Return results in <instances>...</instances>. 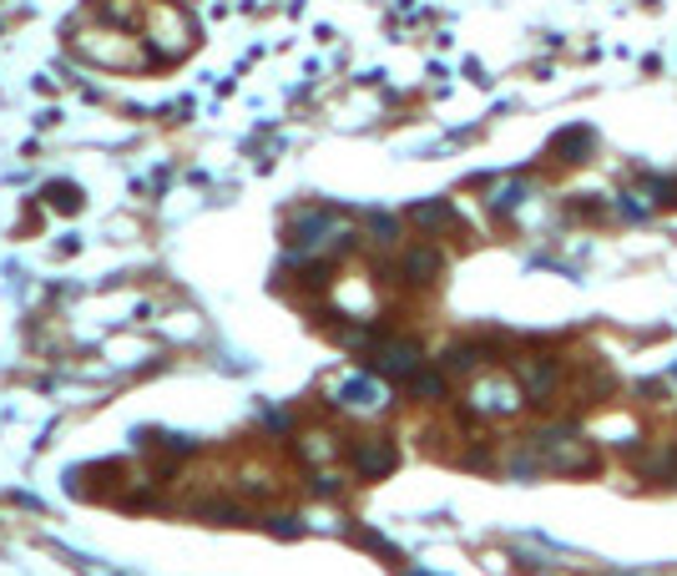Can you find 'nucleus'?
Masks as SVG:
<instances>
[{
	"instance_id": "nucleus-9",
	"label": "nucleus",
	"mask_w": 677,
	"mask_h": 576,
	"mask_svg": "<svg viewBox=\"0 0 677 576\" xmlns=\"http://www.w3.org/2000/svg\"><path fill=\"white\" fill-rule=\"evenodd\" d=\"M338 400H344V405H379V400H385V390H379L375 380H365V375H359L354 384H344V390H338Z\"/></svg>"
},
{
	"instance_id": "nucleus-1",
	"label": "nucleus",
	"mask_w": 677,
	"mask_h": 576,
	"mask_svg": "<svg viewBox=\"0 0 677 576\" xmlns=\"http://www.w3.org/2000/svg\"><path fill=\"white\" fill-rule=\"evenodd\" d=\"M71 51L96 61V66H106V71H152V61H147L152 51H147L142 31L112 26V21H102V15H96V26L71 31Z\"/></svg>"
},
{
	"instance_id": "nucleus-7",
	"label": "nucleus",
	"mask_w": 677,
	"mask_h": 576,
	"mask_svg": "<svg viewBox=\"0 0 677 576\" xmlns=\"http://www.w3.org/2000/svg\"><path fill=\"white\" fill-rule=\"evenodd\" d=\"M526 394H531V400H547L551 390H556L561 384V365H551V359H536V365H526Z\"/></svg>"
},
{
	"instance_id": "nucleus-2",
	"label": "nucleus",
	"mask_w": 677,
	"mask_h": 576,
	"mask_svg": "<svg viewBox=\"0 0 677 576\" xmlns=\"http://www.w3.org/2000/svg\"><path fill=\"white\" fill-rule=\"evenodd\" d=\"M142 41L157 56V66H172L197 46V26L193 15L183 5H172V0H142Z\"/></svg>"
},
{
	"instance_id": "nucleus-6",
	"label": "nucleus",
	"mask_w": 677,
	"mask_h": 576,
	"mask_svg": "<svg viewBox=\"0 0 677 576\" xmlns=\"http://www.w3.org/2000/svg\"><path fill=\"white\" fill-rule=\"evenodd\" d=\"M470 405L475 410H516L521 405V390H516V384H491V380H481L475 384V394H470Z\"/></svg>"
},
{
	"instance_id": "nucleus-5",
	"label": "nucleus",
	"mask_w": 677,
	"mask_h": 576,
	"mask_svg": "<svg viewBox=\"0 0 677 576\" xmlns=\"http://www.w3.org/2000/svg\"><path fill=\"white\" fill-rule=\"evenodd\" d=\"M551 152H556L561 162H582V158H592V152H597V131L592 127H566L556 137V142H551Z\"/></svg>"
},
{
	"instance_id": "nucleus-3",
	"label": "nucleus",
	"mask_w": 677,
	"mask_h": 576,
	"mask_svg": "<svg viewBox=\"0 0 677 576\" xmlns=\"http://www.w3.org/2000/svg\"><path fill=\"white\" fill-rule=\"evenodd\" d=\"M440 249H431V243H420V249H404L400 263H394V274H400L404 288H425L440 278Z\"/></svg>"
},
{
	"instance_id": "nucleus-4",
	"label": "nucleus",
	"mask_w": 677,
	"mask_h": 576,
	"mask_svg": "<svg viewBox=\"0 0 677 576\" xmlns=\"http://www.w3.org/2000/svg\"><path fill=\"white\" fill-rule=\"evenodd\" d=\"M349 465L365 475V481H379V475L394 471V446H390V440H375V435H369V440H354V446H349Z\"/></svg>"
},
{
	"instance_id": "nucleus-10",
	"label": "nucleus",
	"mask_w": 677,
	"mask_h": 576,
	"mask_svg": "<svg viewBox=\"0 0 677 576\" xmlns=\"http://www.w3.org/2000/svg\"><path fill=\"white\" fill-rule=\"evenodd\" d=\"M415 223L420 228H445V223H450V208H445V203H420V208H415Z\"/></svg>"
},
{
	"instance_id": "nucleus-11",
	"label": "nucleus",
	"mask_w": 677,
	"mask_h": 576,
	"mask_svg": "<svg viewBox=\"0 0 677 576\" xmlns=\"http://www.w3.org/2000/svg\"><path fill=\"white\" fill-rule=\"evenodd\" d=\"M369 233H375V238H385V243H390V238L400 233V223H394V218H385V212H375V218H369Z\"/></svg>"
},
{
	"instance_id": "nucleus-8",
	"label": "nucleus",
	"mask_w": 677,
	"mask_h": 576,
	"mask_svg": "<svg viewBox=\"0 0 677 576\" xmlns=\"http://www.w3.org/2000/svg\"><path fill=\"white\" fill-rule=\"evenodd\" d=\"M450 375H445V369H420L415 380H410V394H415V400H445V394H450Z\"/></svg>"
}]
</instances>
